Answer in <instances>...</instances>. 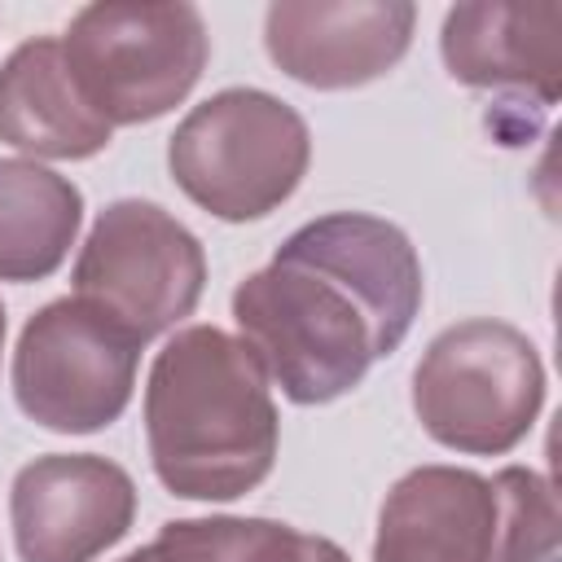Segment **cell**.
<instances>
[{"mask_svg":"<svg viewBox=\"0 0 562 562\" xmlns=\"http://www.w3.org/2000/svg\"><path fill=\"white\" fill-rule=\"evenodd\" d=\"M422 312V259L382 215L334 211L294 228L233 290V321L290 404H329L391 356Z\"/></svg>","mask_w":562,"mask_h":562,"instance_id":"obj_1","label":"cell"},{"mask_svg":"<svg viewBox=\"0 0 562 562\" xmlns=\"http://www.w3.org/2000/svg\"><path fill=\"white\" fill-rule=\"evenodd\" d=\"M277 404L255 351L215 329H176L149 364L145 443L158 483L180 501H237L277 461Z\"/></svg>","mask_w":562,"mask_h":562,"instance_id":"obj_2","label":"cell"},{"mask_svg":"<svg viewBox=\"0 0 562 562\" xmlns=\"http://www.w3.org/2000/svg\"><path fill=\"white\" fill-rule=\"evenodd\" d=\"M558 501L544 474L417 465L382 501L373 562H553Z\"/></svg>","mask_w":562,"mask_h":562,"instance_id":"obj_3","label":"cell"},{"mask_svg":"<svg viewBox=\"0 0 562 562\" xmlns=\"http://www.w3.org/2000/svg\"><path fill=\"white\" fill-rule=\"evenodd\" d=\"M307 162L312 132L303 114L263 88L206 97L167 140V167L184 198L228 224L272 215L303 184Z\"/></svg>","mask_w":562,"mask_h":562,"instance_id":"obj_4","label":"cell"},{"mask_svg":"<svg viewBox=\"0 0 562 562\" xmlns=\"http://www.w3.org/2000/svg\"><path fill=\"white\" fill-rule=\"evenodd\" d=\"M61 53L83 101L110 127H136L193 92L211 35L184 0H97L70 18Z\"/></svg>","mask_w":562,"mask_h":562,"instance_id":"obj_5","label":"cell"},{"mask_svg":"<svg viewBox=\"0 0 562 562\" xmlns=\"http://www.w3.org/2000/svg\"><path fill=\"white\" fill-rule=\"evenodd\" d=\"M544 408V364L536 342L492 316L435 334L413 369V413L422 430L465 457H505Z\"/></svg>","mask_w":562,"mask_h":562,"instance_id":"obj_6","label":"cell"},{"mask_svg":"<svg viewBox=\"0 0 562 562\" xmlns=\"http://www.w3.org/2000/svg\"><path fill=\"white\" fill-rule=\"evenodd\" d=\"M70 281L75 299L149 342L193 316L206 285V255L158 202L119 198L92 220Z\"/></svg>","mask_w":562,"mask_h":562,"instance_id":"obj_7","label":"cell"},{"mask_svg":"<svg viewBox=\"0 0 562 562\" xmlns=\"http://www.w3.org/2000/svg\"><path fill=\"white\" fill-rule=\"evenodd\" d=\"M140 347V338H132L92 303L75 294L53 299L18 334L13 400L44 430H105L132 404Z\"/></svg>","mask_w":562,"mask_h":562,"instance_id":"obj_8","label":"cell"},{"mask_svg":"<svg viewBox=\"0 0 562 562\" xmlns=\"http://www.w3.org/2000/svg\"><path fill=\"white\" fill-rule=\"evenodd\" d=\"M136 483L97 452H48L18 470L9 522L22 562H92L132 531Z\"/></svg>","mask_w":562,"mask_h":562,"instance_id":"obj_9","label":"cell"},{"mask_svg":"<svg viewBox=\"0 0 562 562\" xmlns=\"http://www.w3.org/2000/svg\"><path fill=\"white\" fill-rule=\"evenodd\" d=\"M408 0H277L263 13V48L290 79L342 92L382 79L413 44Z\"/></svg>","mask_w":562,"mask_h":562,"instance_id":"obj_10","label":"cell"},{"mask_svg":"<svg viewBox=\"0 0 562 562\" xmlns=\"http://www.w3.org/2000/svg\"><path fill=\"white\" fill-rule=\"evenodd\" d=\"M439 53L457 83L509 92V105L553 110L562 92V4H452Z\"/></svg>","mask_w":562,"mask_h":562,"instance_id":"obj_11","label":"cell"},{"mask_svg":"<svg viewBox=\"0 0 562 562\" xmlns=\"http://www.w3.org/2000/svg\"><path fill=\"white\" fill-rule=\"evenodd\" d=\"M114 127L83 101L61 40H22L0 61V140L35 158L79 162L110 145Z\"/></svg>","mask_w":562,"mask_h":562,"instance_id":"obj_12","label":"cell"},{"mask_svg":"<svg viewBox=\"0 0 562 562\" xmlns=\"http://www.w3.org/2000/svg\"><path fill=\"white\" fill-rule=\"evenodd\" d=\"M83 224V193L75 180L31 162L0 158V281L53 277Z\"/></svg>","mask_w":562,"mask_h":562,"instance_id":"obj_13","label":"cell"},{"mask_svg":"<svg viewBox=\"0 0 562 562\" xmlns=\"http://www.w3.org/2000/svg\"><path fill=\"white\" fill-rule=\"evenodd\" d=\"M154 562H351L329 536L272 518H176L149 544Z\"/></svg>","mask_w":562,"mask_h":562,"instance_id":"obj_14","label":"cell"},{"mask_svg":"<svg viewBox=\"0 0 562 562\" xmlns=\"http://www.w3.org/2000/svg\"><path fill=\"white\" fill-rule=\"evenodd\" d=\"M119 562H154V558H149V544H145V549H132V553L119 558Z\"/></svg>","mask_w":562,"mask_h":562,"instance_id":"obj_15","label":"cell"},{"mask_svg":"<svg viewBox=\"0 0 562 562\" xmlns=\"http://www.w3.org/2000/svg\"><path fill=\"white\" fill-rule=\"evenodd\" d=\"M0 351H4V303H0Z\"/></svg>","mask_w":562,"mask_h":562,"instance_id":"obj_16","label":"cell"}]
</instances>
